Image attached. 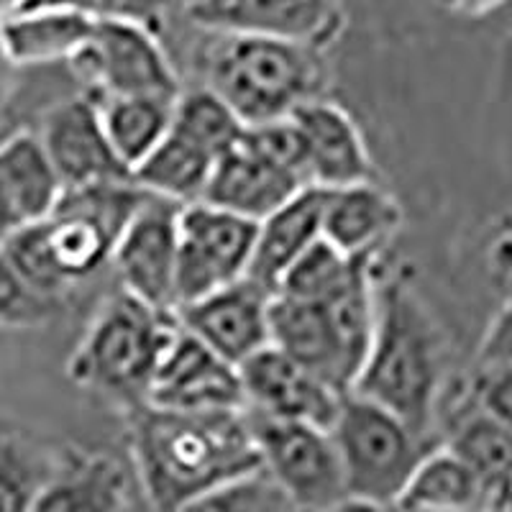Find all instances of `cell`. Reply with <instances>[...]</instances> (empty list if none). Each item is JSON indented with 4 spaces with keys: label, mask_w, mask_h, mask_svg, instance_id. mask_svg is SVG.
<instances>
[{
    "label": "cell",
    "mask_w": 512,
    "mask_h": 512,
    "mask_svg": "<svg viewBox=\"0 0 512 512\" xmlns=\"http://www.w3.org/2000/svg\"><path fill=\"white\" fill-rule=\"evenodd\" d=\"M216 162L213 154L169 128L157 149L144 162L136 164L134 180L159 198L175 200L180 205L198 203L203 200Z\"/></svg>",
    "instance_id": "obj_24"
},
{
    "label": "cell",
    "mask_w": 512,
    "mask_h": 512,
    "mask_svg": "<svg viewBox=\"0 0 512 512\" xmlns=\"http://www.w3.org/2000/svg\"><path fill=\"white\" fill-rule=\"evenodd\" d=\"M256 226V221L205 200L182 205L177 305L244 280L254 256Z\"/></svg>",
    "instance_id": "obj_8"
},
{
    "label": "cell",
    "mask_w": 512,
    "mask_h": 512,
    "mask_svg": "<svg viewBox=\"0 0 512 512\" xmlns=\"http://www.w3.org/2000/svg\"><path fill=\"white\" fill-rule=\"evenodd\" d=\"M300 139L310 182L326 190L369 182L372 162L359 128L349 113L326 100H308L292 113Z\"/></svg>",
    "instance_id": "obj_18"
},
{
    "label": "cell",
    "mask_w": 512,
    "mask_h": 512,
    "mask_svg": "<svg viewBox=\"0 0 512 512\" xmlns=\"http://www.w3.org/2000/svg\"><path fill=\"white\" fill-rule=\"evenodd\" d=\"M34 3L75 8L95 21H131L152 31H159L164 18V0H34Z\"/></svg>",
    "instance_id": "obj_34"
},
{
    "label": "cell",
    "mask_w": 512,
    "mask_h": 512,
    "mask_svg": "<svg viewBox=\"0 0 512 512\" xmlns=\"http://www.w3.org/2000/svg\"><path fill=\"white\" fill-rule=\"evenodd\" d=\"M192 24L216 34H256L315 47L336 29L328 0H190Z\"/></svg>",
    "instance_id": "obj_14"
},
{
    "label": "cell",
    "mask_w": 512,
    "mask_h": 512,
    "mask_svg": "<svg viewBox=\"0 0 512 512\" xmlns=\"http://www.w3.org/2000/svg\"><path fill=\"white\" fill-rule=\"evenodd\" d=\"M244 128L246 123L241 121L239 113L208 85L177 95L175 111H172V131L198 144L216 159L239 144Z\"/></svg>",
    "instance_id": "obj_29"
},
{
    "label": "cell",
    "mask_w": 512,
    "mask_h": 512,
    "mask_svg": "<svg viewBox=\"0 0 512 512\" xmlns=\"http://www.w3.org/2000/svg\"><path fill=\"white\" fill-rule=\"evenodd\" d=\"M180 331L175 310L154 308L131 292L108 297L70 356L67 374L82 390L144 405L159 361Z\"/></svg>",
    "instance_id": "obj_4"
},
{
    "label": "cell",
    "mask_w": 512,
    "mask_h": 512,
    "mask_svg": "<svg viewBox=\"0 0 512 512\" xmlns=\"http://www.w3.org/2000/svg\"><path fill=\"white\" fill-rule=\"evenodd\" d=\"M269 344L313 369L341 392H351L354 387V372L328 303L274 292L269 300Z\"/></svg>",
    "instance_id": "obj_15"
},
{
    "label": "cell",
    "mask_w": 512,
    "mask_h": 512,
    "mask_svg": "<svg viewBox=\"0 0 512 512\" xmlns=\"http://www.w3.org/2000/svg\"><path fill=\"white\" fill-rule=\"evenodd\" d=\"M0 246H3V251L8 254L13 267L18 269V274H21L39 295L57 300L67 287H72L70 282L64 280V274L59 272L57 262H54L52 246H49L47 218L21 228V231H16L13 236H8Z\"/></svg>",
    "instance_id": "obj_31"
},
{
    "label": "cell",
    "mask_w": 512,
    "mask_h": 512,
    "mask_svg": "<svg viewBox=\"0 0 512 512\" xmlns=\"http://www.w3.org/2000/svg\"><path fill=\"white\" fill-rule=\"evenodd\" d=\"M13 67H16V64L11 62V57H8L6 52V41H3V21H0V100H3V95H6L8 90V80H11Z\"/></svg>",
    "instance_id": "obj_38"
},
{
    "label": "cell",
    "mask_w": 512,
    "mask_h": 512,
    "mask_svg": "<svg viewBox=\"0 0 512 512\" xmlns=\"http://www.w3.org/2000/svg\"><path fill=\"white\" fill-rule=\"evenodd\" d=\"M239 374L249 410L269 418L303 420L328 431L346 395L272 344L239 364Z\"/></svg>",
    "instance_id": "obj_12"
},
{
    "label": "cell",
    "mask_w": 512,
    "mask_h": 512,
    "mask_svg": "<svg viewBox=\"0 0 512 512\" xmlns=\"http://www.w3.org/2000/svg\"><path fill=\"white\" fill-rule=\"evenodd\" d=\"M70 67L95 100L180 95V80L159 47L157 31L131 21H95L88 44L70 59Z\"/></svg>",
    "instance_id": "obj_7"
},
{
    "label": "cell",
    "mask_w": 512,
    "mask_h": 512,
    "mask_svg": "<svg viewBox=\"0 0 512 512\" xmlns=\"http://www.w3.org/2000/svg\"><path fill=\"white\" fill-rule=\"evenodd\" d=\"M62 182L39 134L16 131L0 141V244L54 213Z\"/></svg>",
    "instance_id": "obj_17"
},
{
    "label": "cell",
    "mask_w": 512,
    "mask_h": 512,
    "mask_svg": "<svg viewBox=\"0 0 512 512\" xmlns=\"http://www.w3.org/2000/svg\"><path fill=\"white\" fill-rule=\"evenodd\" d=\"M54 474L47 456L18 438H0V510H34Z\"/></svg>",
    "instance_id": "obj_30"
},
{
    "label": "cell",
    "mask_w": 512,
    "mask_h": 512,
    "mask_svg": "<svg viewBox=\"0 0 512 512\" xmlns=\"http://www.w3.org/2000/svg\"><path fill=\"white\" fill-rule=\"evenodd\" d=\"M479 361H497L512 367V297L489 323L479 346Z\"/></svg>",
    "instance_id": "obj_36"
},
{
    "label": "cell",
    "mask_w": 512,
    "mask_h": 512,
    "mask_svg": "<svg viewBox=\"0 0 512 512\" xmlns=\"http://www.w3.org/2000/svg\"><path fill=\"white\" fill-rule=\"evenodd\" d=\"M146 405L167 410H244L246 392L239 367L180 326L159 361Z\"/></svg>",
    "instance_id": "obj_11"
},
{
    "label": "cell",
    "mask_w": 512,
    "mask_h": 512,
    "mask_svg": "<svg viewBox=\"0 0 512 512\" xmlns=\"http://www.w3.org/2000/svg\"><path fill=\"white\" fill-rule=\"evenodd\" d=\"M192 510H228V512H285L295 510L285 489L267 472V466H256L251 472L231 479L228 484L210 492Z\"/></svg>",
    "instance_id": "obj_32"
},
{
    "label": "cell",
    "mask_w": 512,
    "mask_h": 512,
    "mask_svg": "<svg viewBox=\"0 0 512 512\" xmlns=\"http://www.w3.org/2000/svg\"><path fill=\"white\" fill-rule=\"evenodd\" d=\"M446 446L472 466L487 492V507L512 482V431L464 392V405L451 413Z\"/></svg>",
    "instance_id": "obj_22"
},
{
    "label": "cell",
    "mask_w": 512,
    "mask_h": 512,
    "mask_svg": "<svg viewBox=\"0 0 512 512\" xmlns=\"http://www.w3.org/2000/svg\"><path fill=\"white\" fill-rule=\"evenodd\" d=\"M41 146L57 172L62 190L95 182L134 180L105 134L100 103L93 95L59 100L41 121Z\"/></svg>",
    "instance_id": "obj_10"
},
{
    "label": "cell",
    "mask_w": 512,
    "mask_h": 512,
    "mask_svg": "<svg viewBox=\"0 0 512 512\" xmlns=\"http://www.w3.org/2000/svg\"><path fill=\"white\" fill-rule=\"evenodd\" d=\"M328 190L308 185L295 198L269 213L256 226V244L246 277L277 292L282 274L292 267L297 256L323 236V208Z\"/></svg>",
    "instance_id": "obj_19"
},
{
    "label": "cell",
    "mask_w": 512,
    "mask_h": 512,
    "mask_svg": "<svg viewBox=\"0 0 512 512\" xmlns=\"http://www.w3.org/2000/svg\"><path fill=\"white\" fill-rule=\"evenodd\" d=\"M274 292L251 277L216 292L177 305L180 326L231 364H244L249 356L269 346V300Z\"/></svg>",
    "instance_id": "obj_13"
},
{
    "label": "cell",
    "mask_w": 512,
    "mask_h": 512,
    "mask_svg": "<svg viewBox=\"0 0 512 512\" xmlns=\"http://www.w3.org/2000/svg\"><path fill=\"white\" fill-rule=\"evenodd\" d=\"M34 0H0V21L16 16V13L26 11Z\"/></svg>",
    "instance_id": "obj_39"
},
{
    "label": "cell",
    "mask_w": 512,
    "mask_h": 512,
    "mask_svg": "<svg viewBox=\"0 0 512 512\" xmlns=\"http://www.w3.org/2000/svg\"><path fill=\"white\" fill-rule=\"evenodd\" d=\"M469 397L492 418L512 431V367L497 361H479L472 382L466 387Z\"/></svg>",
    "instance_id": "obj_35"
},
{
    "label": "cell",
    "mask_w": 512,
    "mask_h": 512,
    "mask_svg": "<svg viewBox=\"0 0 512 512\" xmlns=\"http://www.w3.org/2000/svg\"><path fill=\"white\" fill-rule=\"evenodd\" d=\"M262 464L295 510H341L346 477L333 431L303 420H280L246 408Z\"/></svg>",
    "instance_id": "obj_6"
},
{
    "label": "cell",
    "mask_w": 512,
    "mask_h": 512,
    "mask_svg": "<svg viewBox=\"0 0 512 512\" xmlns=\"http://www.w3.org/2000/svg\"><path fill=\"white\" fill-rule=\"evenodd\" d=\"M47 233L54 262L70 285L77 280H85L111 262L116 236L105 231L93 218L54 210L47 218Z\"/></svg>",
    "instance_id": "obj_28"
},
{
    "label": "cell",
    "mask_w": 512,
    "mask_h": 512,
    "mask_svg": "<svg viewBox=\"0 0 512 512\" xmlns=\"http://www.w3.org/2000/svg\"><path fill=\"white\" fill-rule=\"evenodd\" d=\"M52 297H44L18 274L0 246V328H36L52 315Z\"/></svg>",
    "instance_id": "obj_33"
},
{
    "label": "cell",
    "mask_w": 512,
    "mask_h": 512,
    "mask_svg": "<svg viewBox=\"0 0 512 512\" xmlns=\"http://www.w3.org/2000/svg\"><path fill=\"white\" fill-rule=\"evenodd\" d=\"M374 262H377V256L346 254L336 244H331L326 236H320L282 274L277 292L300 297V300L331 303L356 280L361 269Z\"/></svg>",
    "instance_id": "obj_27"
},
{
    "label": "cell",
    "mask_w": 512,
    "mask_h": 512,
    "mask_svg": "<svg viewBox=\"0 0 512 512\" xmlns=\"http://www.w3.org/2000/svg\"><path fill=\"white\" fill-rule=\"evenodd\" d=\"M331 431L344 464V507H395L418 461L436 446L400 415L356 392L344 395Z\"/></svg>",
    "instance_id": "obj_5"
},
{
    "label": "cell",
    "mask_w": 512,
    "mask_h": 512,
    "mask_svg": "<svg viewBox=\"0 0 512 512\" xmlns=\"http://www.w3.org/2000/svg\"><path fill=\"white\" fill-rule=\"evenodd\" d=\"M180 210L175 200L149 195L113 246L111 262L123 290L154 308H177Z\"/></svg>",
    "instance_id": "obj_9"
},
{
    "label": "cell",
    "mask_w": 512,
    "mask_h": 512,
    "mask_svg": "<svg viewBox=\"0 0 512 512\" xmlns=\"http://www.w3.org/2000/svg\"><path fill=\"white\" fill-rule=\"evenodd\" d=\"M320 59L303 41L221 34L205 54V85L246 126L287 118L320 90Z\"/></svg>",
    "instance_id": "obj_3"
},
{
    "label": "cell",
    "mask_w": 512,
    "mask_h": 512,
    "mask_svg": "<svg viewBox=\"0 0 512 512\" xmlns=\"http://www.w3.org/2000/svg\"><path fill=\"white\" fill-rule=\"evenodd\" d=\"M175 100L159 95H118L98 100L105 134L131 172L169 134Z\"/></svg>",
    "instance_id": "obj_26"
},
{
    "label": "cell",
    "mask_w": 512,
    "mask_h": 512,
    "mask_svg": "<svg viewBox=\"0 0 512 512\" xmlns=\"http://www.w3.org/2000/svg\"><path fill=\"white\" fill-rule=\"evenodd\" d=\"M95 18L54 3H34L3 21L6 52L16 67L70 62L93 34Z\"/></svg>",
    "instance_id": "obj_21"
},
{
    "label": "cell",
    "mask_w": 512,
    "mask_h": 512,
    "mask_svg": "<svg viewBox=\"0 0 512 512\" xmlns=\"http://www.w3.org/2000/svg\"><path fill=\"white\" fill-rule=\"evenodd\" d=\"M131 448L139 487L157 510H192L231 479L262 466L244 410L136 405Z\"/></svg>",
    "instance_id": "obj_1"
},
{
    "label": "cell",
    "mask_w": 512,
    "mask_h": 512,
    "mask_svg": "<svg viewBox=\"0 0 512 512\" xmlns=\"http://www.w3.org/2000/svg\"><path fill=\"white\" fill-rule=\"evenodd\" d=\"M126 474L116 461L95 456L54 466L34 510H121L128 507Z\"/></svg>",
    "instance_id": "obj_25"
},
{
    "label": "cell",
    "mask_w": 512,
    "mask_h": 512,
    "mask_svg": "<svg viewBox=\"0 0 512 512\" xmlns=\"http://www.w3.org/2000/svg\"><path fill=\"white\" fill-rule=\"evenodd\" d=\"M400 205L372 182L328 190L323 236L354 256H377L400 226Z\"/></svg>",
    "instance_id": "obj_20"
},
{
    "label": "cell",
    "mask_w": 512,
    "mask_h": 512,
    "mask_svg": "<svg viewBox=\"0 0 512 512\" xmlns=\"http://www.w3.org/2000/svg\"><path fill=\"white\" fill-rule=\"evenodd\" d=\"M303 187V177L239 139L213 167L203 200L259 223Z\"/></svg>",
    "instance_id": "obj_16"
},
{
    "label": "cell",
    "mask_w": 512,
    "mask_h": 512,
    "mask_svg": "<svg viewBox=\"0 0 512 512\" xmlns=\"http://www.w3.org/2000/svg\"><path fill=\"white\" fill-rule=\"evenodd\" d=\"M443 390L441 333L405 282L377 285V320L351 392L379 402L420 436L436 428Z\"/></svg>",
    "instance_id": "obj_2"
},
{
    "label": "cell",
    "mask_w": 512,
    "mask_h": 512,
    "mask_svg": "<svg viewBox=\"0 0 512 512\" xmlns=\"http://www.w3.org/2000/svg\"><path fill=\"white\" fill-rule=\"evenodd\" d=\"M395 507L400 510H477L487 507V492L472 466L454 448L431 446L418 461Z\"/></svg>",
    "instance_id": "obj_23"
},
{
    "label": "cell",
    "mask_w": 512,
    "mask_h": 512,
    "mask_svg": "<svg viewBox=\"0 0 512 512\" xmlns=\"http://www.w3.org/2000/svg\"><path fill=\"white\" fill-rule=\"evenodd\" d=\"M505 0H443L448 11L461 13V16H484V13L500 8Z\"/></svg>",
    "instance_id": "obj_37"
}]
</instances>
